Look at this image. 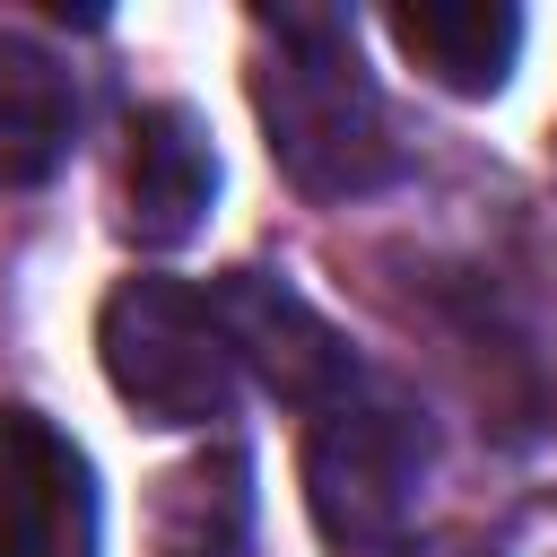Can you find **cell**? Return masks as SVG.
Listing matches in <instances>:
<instances>
[{
	"instance_id": "6da1fadb",
	"label": "cell",
	"mask_w": 557,
	"mask_h": 557,
	"mask_svg": "<svg viewBox=\"0 0 557 557\" xmlns=\"http://www.w3.org/2000/svg\"><path fill=\"white\" fill-rule=\"evenodd\" d=\"M261 61H252V113L270 139V165L305 200H366L392 183V113L383 87L357 61V17L339 9H252Z\"/></svg>"
},
{
	"instance_id": "7a4b0ae2",
	"label": "cell",
	"mask_w": 557,
	"mask_h": 557,
	"mask_svg": "<svg viewBox=\"0 0 557 557\" xmlns=\"http://www.w3.org/2000/svg\"><path fill=\"white\" fill-rule=\"evenodd\" d=\"M426 470H435V426L426 409L383 383V374H348L313 426H305V513L313 531L339 548V557H383L409 540L418 522V496H426Z\"/></svg>"
},
{
	"instance_id": "3957f363",
	"label": "cell",
	"mask_w": 557,
	"mask_h": 557,
	"mask_svg": "<svg viewBox=\"0 0 557 557\" xmlns=\"http://www.w3.org/2000/svg\"><path fill=\"white\" fill-rule=\"evenodd\" d=\"M96 357L104 383L122 392V409H139L148 426H218L235 418V348L209 313V287L191 278H122L96 313Z\"/></svg>"
},
{
	"instance_id": "277c9868",
	"label": "cell",
	"mask_w": 557,
	"mask_h": 557,
	"mask_svg": "<svg viewBox=\"0 0 557 557\" xmlns=\"http://www.w3.org/2000/svg\"><path fill=\"white\" fill-rule=\"evenodd\" d=\"M209 313H218V331L235 348V374H252L270 400H287L305 418L357 374L339 322L296 278H278V270H226V278H209Z\"/></svg>"
},
{
	"instance_id": "5b68a950",
	"label": "cell",
	"mask_w": 557,
	"mask_h": 557,
	"mask_svg": "<svg viewBox=\"0 0 557 557\" xmlns=\"http://www.w3.org/2000/svg\"><path fill=\"white\" fill-rule=\"evenodd\" d=\"M0 557H104L96 470L26 400H0Z\"/></svg>"
},
{
	"instance_id": "8992f818",
	"label": "cell",
	"mask_w": 557,
	"mask_h": 557,
	"mask_svg": "<svg viewBox=\"0 0 557 557\" xmlns=\"http://www.w3.org/2000/svg\"><path fill=\"white\" fill-rule=\"evenodd\" d=\"M218 200V148L191 104H139L122 139V235L139 252H174L209 226Z\"/></svg>"
},
{
	"instance_id": "52a82bcc",
	"label": "cell",
	"mask_w": 557,
	"mask_h": 557,
	"mask_svg": "<svg viewBox=\"0 0 557 557\" xmlns=\"http://www.w3.org/2000/svg\"><path fill=\"white\" fill-rule=\"evenodd\" d=\"M78 139V78L52 44L0 26V191H35L61 174Z\"/></svg>"
},
{
	"instance_id": "ba28073f",
	"label": "cell",
	"mask_w": 557,
	"mask_h": 557,
	"mask_svg": "<svg viewBox=\"0 0 557 557\" xmlns=\"http://www.w3.org/2000/svg\"><path fill=\"white\" fill-rule=\"evenodd\" d=\"M383 26L453 96H496L522 61V9H505V0H409Z\"/></svg>"
},
{
	"instance_id": "9c48e42d",
	"label": "cell",
	"mask_w": 557,
	"mask_h": 557,
	"mask_svg": "<svg viewBox=\"0 0 557 557\" xmlns=\"http://www.w3.org/2000/svg\"><path fill=\"white\" fill-rule=\"evenodd\" d=\"M157 557H252V461L235 444H218L165 479Z\"/></svg>"
},
{
	"instance_id": "30bf717a",
	"label": "cell",
	"mask_w": 557,
	"mask_h": 557,
	"mask_svg": "<svg viewBox=\"0 0 557 557\" xmlns=\"http://www.w3.org/2000/svg\"><path fill=\"white\" fill-rule=\"evenodd\" d=\"M400 557H470V548H400Z\"/></svg>"
}]
</instances>
